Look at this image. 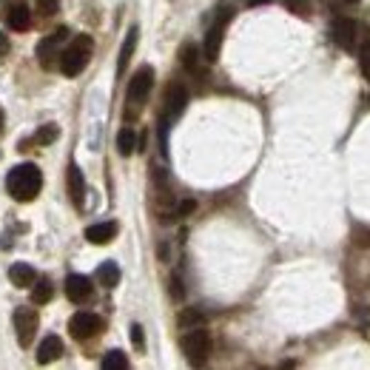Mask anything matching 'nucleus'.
<instances>
[{"label":"nucleus","instance_id":"nucleus-1","mask_svg":"<svg viewBox=\"0 0 370 370\" xmlns=\"http://www.w3.org/2000/svg\"><path fill=\"white\" fill-rule=\"evenodd\" d=\"M43 188V174L35 163H20L6 174V191L17 202H32Z\"/></svg>","mask_w":370,"mask_h":370},{"label":"nucleus","instance_id":"nucleus-2","mask_svg":"<svg viewBox=\"0 0 370 370\" xmlns=\"http://www.w3.org/2000/svg\"><path fill=\"white\" fill-rule=\"evenodd\" d=\"M91 52H95V40H91L88 35H77L72 43L66 46V52L60 55V72L66 77L83 75L88 60H91Z\"/></svg>","mask_w":370,"mask_h":370},{"label":"nucleus","instance_id":"nucleus-3","mask_svg":"<svg viewBox=\"0 0 370 370\" xmlns=\"http://www.w3.org/2000/svg\"><path fill=\"white\" fill-rule=\"evenodd\" d=\"M179 348H182L185 359H188V364L199 367V364L208 362V356H211V333H208L202 325L185 331V336L179 339Z\"/></svg>","mask_w":370,"mask_h":370},{"label":"nucleus","instance_id":"nucleus-4","mask_svg":"<svg viewBox=\"0 0 370 370\" xmlns=\"http://www.w3.org/2000/svg\"><path fill=\"white\" fill-rule=\"evenodd\" d=\"M151 88H154V68H151V66H140V68L134 72L131 83H128V91H126L128 114H137V111H140V106H146Z\"/></svg>","mask_w":370,"mask_h":370},{"label":"nucleus","instance_id":"nucleus-5","mask_svg":"<svg viewBox=\"0 0 370 370\" xmlns=\"http://www.w3.org/2000/svg\"><path fill=\"white\" fill-rule=\"evenodd\" d=\"M231 9H222L217 14V20L211 23V29L205 32V40H202V55L208 63H217L220 57V49H222V37H225V29H228V23H231Z\"/></svg>","mask_w":370,"mask_h":370},{"label":"nucleus","instance_id":"nucleus-6","mask_svg":"<svg viewBox=\"0 0 370 370\" xmlns=\"http://www.w3.org/2000/svg\"><path fill=\"white\" fill-rule=\"evenodd\" d=\"M103 331V319L97 313H91V311H80L75 313L72 319H68V333H72L77 342H86L91 336H97Z\"/></svg>","mask_w":370,"mask_h":370},{"label":"nucleus","instance_id":"nucleus-7","mask_svg":"<svg viewBox=\"0 0 370 370\" xmlns=\"http://www.w3.org/2000/svg\"><path fill=\"white\" fill-rule=\"evenodd\" d=\"M37 325H40V319L32 308H17L14 311V333H17V342H20V348H29L35 333H37Z\"/></svg>","mask_w":370,"mask_h":370},{"label":"nucleus","instance_id":"nucleus-8","mask_svg":"<svg viewBox=\"0 0 370 370\" xmlns=\"http://www.w3.org/2000/svg\"><path fill=\"white\" fill-rule=\"evenodd\" d=\"M163 117L171 123V120H177V117H182V111H185V106H188V88H185L182 83H171L168 88H166V97H163Z\"/></svg>","mask_w":370,"mask_h":370},{"label":"nucleus","instance_id":"nucleus-9","mask_svg":"<svg viewBox=\"0 0 370 370\" xmlns=\"http://www.w3.org/2000/svg\"><path fill=\"white\" fill-rule=\"evenodd\" d=\"M68 37V29L60 26L57 32H52L49 37H43L37 43V60L43 68H55V57H57V49H60V43Z\"/></svg>","mask_w":370,"mask_h":370},{"label":"nucleus","instance_id":"nucleus-10","mask_svg":"<svg viewBox=\"0 0 370 370\" xmlns=\"http://www.w3.org/2000/svg\"><path fill=\"white\" fill-rule=\"evenodd\" d=\"M3 23L12 29V32H29L32 26V9L29 3H23V0H14L3 9Z\"/></svg>","mask_w":370,"mask_h":370},{"label":"nucleus","instance_id":"nucleus-11","mask_svg":"<svg viewBox=\"0 0 370 370\" xmlns=\"http://www.w3.org/2000/svg\"><path fill=\"white\" fill-rule=\"evenodd\" d=\"M331 35H333V43H336V46H342L344 52H353L356 37H359V29H356V23H353L351 17H339V20H333Z\"/></svg>","mask_w":370,"mask_h":370},{"label":"nucleus","instance_id":"nucleus-12","mask_svg":"<svg viewBox=\"0 0 370 370\" xmlns=\"http://www.w3.org/2000/svg\"><path fill=\"white\" fill-rule=\"evenodd\" d=\"M66 296L72 299L75 305L91 299V280H88V276H83V273H72L66 280Z\"/></svg>","mask_w":370,"mask_h":370},{"label":"nucleus","instance_id":"nucleus-13","mask_svg":"<svg viewBox=\"0 0 370 370\" xmlns=\"http://www.w3.org/2000/svg\"><path fill=\"white\" fill-rule=\"evenodd\" d=\"M117 222H111V220H106V222H95V225H88L86 228V240L91 242V245H108L114 237H117Z\"/></svg>","mask_w":370,"mask_h":370},{"label":"nucleus","instance_id":"nucleus-14","mask_svg":"<svg viewBox=\"0 0 370 370\" xmlns=\"http://www.w3.org/2000/svg\"><path fill=\"white\" fill-rule=\"evenodd\" d=\"M63 356V339L60 336H46L43 342H40V348H37V362L40 364H52L55 359H60Z\"/></svg>","mask_w":370,"mask_h":370},{"label":"nucleus","instance_id":"nucleus-15","mask_svg":"<svg viewBox=\"0 0 370 370\" xmlns=\"http://www.w3.org/2000/svg\"><path fill=\"white\" fill-rule=\"evenodd\" d=\"M68 197L77 208H83V199H86V179H83V171L72 163L68 166Z\"/></svg>","mask_w":370,"mask_h":370},{"label":"nucleus","instance_id":"nucleus-16","mask_svg":"<svg viewBox=\"0 0 370 370\" xmlns=\"http://www.w3.org/2000/svg\"><path fill=\"white\" fill-rule=\"evenodd\" d=\"M9 280H12L14 288H32L35 280H37V273H35V268L26 265V262H14V265L9 268Z\"/></svg>","mask_w":370,"mask_h":370},{"label":"nucleus","instance_id":"nucleus-17","mask_svg":"<svg viewBox=\"0 0 370 370\" xmlns=\"http://www.w3.org/2000/svg\"><path fill=\"white\" fill-rule=\"evenodd\" d=\"M137 37H140V29L131 26V29H128V35H126L123 49H120V57H117V75H123V72H126V66H128V60H131V55H134V49H137Z\"/></svg>","mask_w":370,"mask_h":370},{"label":"nucleus","instance_id":"nucleus-18","mask_svg":"<svg viewBox=\"0 0 370 370\" xmlns=\"http://www.w3.org/2000/svg\"><path fill=\"white\" fill-rule=\"evenodd\" d=\"M179 63L185 72H199V49L194 43H185L179 49Z\"/></svg>","mask_w":370,"mask_h":370},{"label":"nucleus","instance_id":"nucleus-19","mask_svg":"<svg viewBox=\"0 0 370 370\" xmlns=\"http://www.w3.org/2000/svg\"><path fill=\"white\" fill-rule=\"evenodd\" d=\"M52 296H55V288H52V282L46 280V276L35 280V285H32V302L35 305H46Z\"/></svg>","mask_w":370,"mask_h":370},{"label":"nucleus","instance_id":"nucleus-20","mask_svg":"<svg viewBox=\"0 0 370 370\" xmlns=\"http://www.w3.org/2000/svg\"><path fill=\"white\" fill-rule=\"evenodd\" d=\"M117 151H120V157H131L137 151V131L134 128H120V134H117Z\"/></svg>","mask_w":370,"mask_h":370},{"label":"nucleus","instance_id":"nucleus-21","mask_svg":"<svg viewBox=\"0 0 370 370\" xmlns=\"http://www.w3.org/2000/svg\"><path fill=\"white\" fill-rule=\"evenodd\" d=\"M97 280H100V285L114 288V285L120 282V268L114 265V262H103V265L97 268Z\"/></svg>","mask_w":370,"mask_h":370},{"label":"nucleus","instance_id":"nucleus-22","mask_svg":"<svg viewBox=\"0 0 370 370\" xmlns=\"http://www.w3.org/2000/svg\"><path fill=\"white\" fill-rule=\"evenodd\" d=\"M202 311H197V308H185L179 316H177V325L182 328V331H191V328H199L202 325Z\"/></svg>","mask_w":370,"mask_h":370},{"label":"nucleus","instance_id":"nucleus-23","mask_svg":"<svg viewBox=\"0 0 370 370\" xmlns=\"http://www.w3.org/2000/svg\"><path fill=\"white\" fill-rule=\"evenodd\" d=\"M100 364H103V370H126L128 367V356L123 351H111V353L103 356Z\"/></svg>","mask_w":370,"mask_h":370},{"label":"nucleus","instance_id":"nucleus-24","mask_svg":"<svg viewBox=\"0 0 370 370\" xmlns=\"http://www.w3.org/2000/svg\"><path fill=\"white\" fill-rule=\"evenodd\" d=\"M57 134H60V128L49 123V126H43V128L35 134V143H37V146H49V143L57 140Z\"/></svg>","mask_w":370,"mask_h":370},{"label":"nucleus","instance_id":"nucleus-25","mask_svg":"<svg viewBox=\"0 0 370 370\" xmlns=\"http://www.w3.org/2000/svg\"><path fill=\"white\" fill-rule=\"evenodd\" d=\"M285 6L291 9V14H299V17L311 14V0H285Z\"/></svg>","mask_w":370,"mask_h":370},{"label":"nucleus","instance_id":"nucleus-26","mask_svg":"<svg viewBox=\"0 0 370 370\" xmlns=\"http://www.w3.org/2000/svg\"><path fill=\"white\" fill-rule=\"evenodd\" d=\"M35 3H37V12L46 14V17L57 14V9H60V0H35Z\"/></svg>","mask_w":370,"mask_h":370},{"label":"nucleus","instance_id":"nucleus-27","mask_svg":"<svg viewBox=\"0 0 370 370\" xmlns=\"http://www.w3.org/2000/svg\"><path fill=\"white\" fill-rule=\"evenodd\" d=\"M131 342H134L137 351L146 348V339H143V328H140V325H131Z\"/></svg>","mask_w":370,"mask_h":370},{"label":"nucleus","instance_id":"nucleus-28","mask_svg":"<svg viewBox=\"0 0 370 370\" xmlns=\"http://www.w3.org/2000/svg\"><path fill=\"white\" fill-rule=\"evenodd\" d=\"M359 63H362V75L370 80V46H364V49L359 52Z\"/></svg>","mask_w":370,"mask_h":370},{"label":"nucleus","instance_id":"nucleus-29","mask_svg":"<svg viewBox=\"0 0 370 370\" xmlns=\"http://www.w3.org/2000/svg\"><path fill=\"white\" fill-rule=\"evenodd\" d=\"M9 49H12V46H9V37H6L3 32H0V60L9 57Z\"/></svg>","mask_w":370,"mask_h":370},{"label":"nucleus","instance_id":"nucleus-30","mask_svg":"<svg viewBox=\"0 0 370 370\" xmlns=\"http://www.w3.org/2000/svg\"><path fill=\"white\" fill-rule=\"evenodd\" d=\"M171 296L174 299H182V282H179V276H174V280H171Z\"/></svg>","mask_w":370,"mask_h":370},{"label":"nucleus","instance_id":"nucleus-31","mask_svg":"<svg viewBox=\"0 0 370 370\" xmlns=\"http://www.w3.org/2000/svg\"><path fill=\"white\" fill-rule=\"evenodd\" d=\"M194 211V202L191 199H185L182 205H179V211H177V217H185V214H191Z\"/></svg>","mask_w":370,"mask_h":370},{"label":"nucleus","instance_id":"nucleus-32","mask_svg":"<svg viewBox=\"0 0 370 370\" xmlns=\"http://www.w3.org/2000/svg\"><path fill=\"white\" fill-rule=\"evenodd\" d=\"M3 126H6V114H3V108H0V134H3Z\"/></svg>","mask_w":370,"mask_h":370},{"label":"nucleus","instance_id":"nucleus-33","mask_svg":"<svg viewBox=\"0 0 370 370\" xmlns=\"http://www.w3.org/2000/svg\"><path fill=\"white\" fill-rule=\"evenodd\" d=\"M262 3H271V0H248V6H262Z\"/></svg>","mask_w":370,"mask_h":370},{"label":"nucleus","instance_id":"nucleus-34","mask_svg":"<svg viewBox=\"0 0 370 370\" xmlns=\"http://www.w3.org/2000/svg\"><path fill=\"white\" fill-rule=\"evenodd\" d=\"M344 3H356V0H344Z\"/></svg>","mask_w":370,"mask_h":370}]
</instances>
